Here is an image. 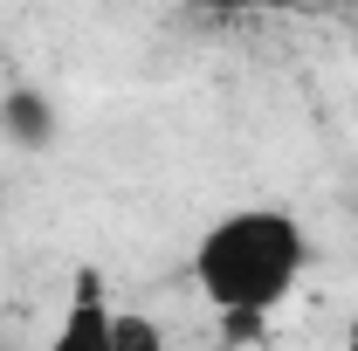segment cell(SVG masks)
<instances>
[{
  "mask_svg": "<svg viewBox=\"0 0 358 351\" xmlns=\"http://www.w3.org/2000/svg\"><path fill=\"white\" fill-rule=\"evenodd\" d=\"M207 7H221V14H234V7H289V0H207Z\"/></svg>",
  "mask_w": 358,
  "mask_h": 351,
  "instance_id": "277c9868",
  "label": "cell"
},
{
  "mask_svg": "<svg viewBox=\"0 0 358 351\" xmlns=\"http://www.w3.org/2000/svg\"><path fill=\"white\" fill-rule=\"evenodd\" d=\"M338 351H358V324H352V331H345V345H338Z\"/></svg>",
  "mask_w": 358,
  "mask_h": 351,
  "instance_id": "5b68a950",
  "label": "cell"
},
{
  "mask_svg": "<svg viewBox=\"0 0 358 351\" xmlns=\"http://www.w3.org/2000/svg\"><path fill=\"white\" fill-rule=\"evenodd\" d=\"M42 351H124L117 345V303L103 296V275L96 268H76V282L62 296V317H55Z\"/></svg>",
  "mask_w": 358,
  "mask_h": 351,
  "instance_id": "7a4b0ae2",
  "label": "cell"
},
{
  "mask_svg": "<svg viewBox=\"0 0 358 351\" xmlns=\"http://www.w3.org/2000/svg\"><path fill=\"white\" fill-rule=\"evenodd\" d=\"M0 124L28 138V152H42V145H48V110L35 103V96H28V89H14V96H7V110H0Z\"/></svg>",
  "mask_w": 358,
  "mask_h": 351,
  "instance_id": "3957f363",
  "label": "cell"
},
{
  "mask_svg": "<svg viewBox=\"0 0 358 351\" xmlns=\"http://www.w3.org/2000/svg\"><path fill=\"white\" fill-rule=\"evenodd\" d=\"M310 227L289 207H227L214 227H200L186 282L200 289V303L221 317L227 338H262L268 317L289 303L310 275Z\"/></svg>",
  "mask_w": 358,
  "mask_h": 351,
  "instance_id": "6da1fadb",
  "label": "cell"
}]
</instances>
